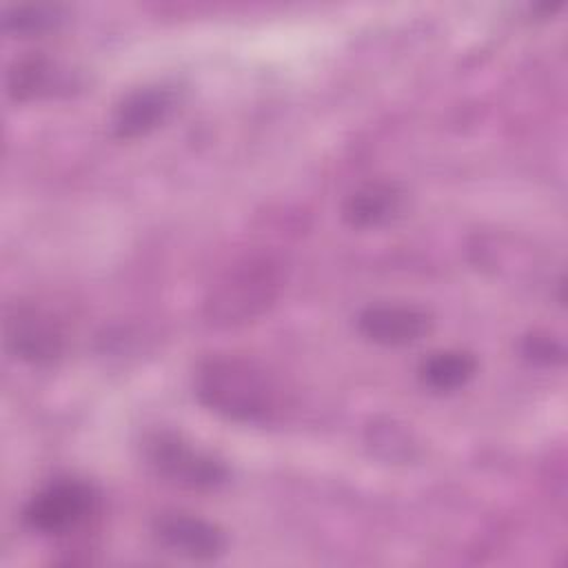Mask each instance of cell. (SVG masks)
<instances>
[{
	"mask_svg": "<svg viewBox=\"0 0 568 568\" xmlns=\"http://www.w3.org/2000/svg\"><path fill=\"white\" fill-rule=\"evenodd\" d=\"M67 20V9L62 4H11L2 11V29L18 36H38L58 29Z\"/></svg>",
	"mask_w": 568,
	"mask_h": 568,
	"instance_id": "7c38bea8",
	"label": "cell"
},
{
	"mask_svg": "<svg viewBox=\"0 0 568 568\" xmlns=\"http://www.w3.org/2000/svg\"><path fill=\"white\" fill-rule=\"evenodd\" d=\"M477 373V359L466 351H437L419 364V379L433 393L462 390Z\"/></svg>",
	"mask_w": 568,
	"mask_h": 568,
	"instance_id": "30bf717a",
	"label": "cell"
},
{
	"mask_svg": "<svg viewBox=\"0 0 568 568\" xmlns=\"http://www.w3.org/2000/svg\"><path fill=\"white\" fill-rule=\"evenodd\" d=\"M62 84L55 62L44 55H27L16 60L7 71V91L16 100H29L51 93Z\"/></svg>",
	"mask_w": 568,
	"mask_h": 568,
	"instance_id": "8fae6325",
	"label": "cell"
},
{
	"mask_svg": "<svg viewBox=\"0 0 568 568\" xmlns=\"http://www.w3.org/2000/svg\"><path fill=\"white\" fill-rule=\"evenodd\" d=\"M100 506V493L91 481L60 477L40 488L24 506V524L40 535H69L91 519Z\"/></svg>",
	"mask_w": 568,
	"mask_h": 568,
	"instance_id": "277c9868",
	"label": "cell"
},
{
	"mask_svg": "<svg viewBox=\"0 0 568 568\" xmlns=\"http://www.w3.org/2000/svg\"><path fill=\"white\" fill-rule=\"evenodd\" d=\"M433 315L413 304H373L357 315V331L379 346H408L426 337Z\"/></svg>",
	"mask_w": 568,
	"mask_h": 568,
	"instance_id": "52a82bcc",
	"label": "cell"
},
{
	"mask_svg": "<svg viewBox=\"0 0 568 568\" xmlns=\"http://www.w3.org/2000/svg\"><path fill=\"white\" fill-rule=\"evenodd\" d=\"M151 530L164 548L189 559L211 561L222 557L229 546V539L217 524L180 510L160 513L153 519Z\"/></svg>",
	"mask_w": 568,
	"mask_h": 568,
	"instance_id": "8992f818",
	"label": "cell"
},
{
	"mask_svg": "<svg viewBox=\"0 0 568 568\" xmlns=\"http://www.w3.org/2000/svg\"><path fill=\"white\" fill-rule=\"evenodd\" d=\"M282 286V273L271 260H248L224 275L211 291L206 311L213 324L233 326L257 317L273 304Z\"/></svg>",
	"mask_w": 568,
	"mask_h": 568,
	"instance_id": "7a4b0ae2",
	"label": "cell"
},
{
	"mask_svg": "<svg viewBox=\"0 0 568 568\" xmlns=\"http://www.w3.org/2000/svg\"><path fill=\"white\" fill-rule=\"evenodd\" d=\"M408 193L388 180H375L357 186L342 204V217L353 229H379L393 224L406 213Z\"/></svg>",
	"mask_w": 568,
	"mask_h": 568,
	"instance_id": "9c48e42d",
	"label": "cell"
},
{
	"mask_svg": "<svg viewBox=\"0 0 568 568\" xmlns=\"http://www.w3.org/2000/svg\"><path fill=\"white\" fill-rule=\"evenodd\" d=\"M197 399L240 424H266L284 410V388L262 364L240 355H213L193 375Z\"/></svg>",
	"mask_w": 568,
	"mask_h": 568,
	"instance_id": "6da1fadb",
	"label": "cell"
},
{
	"mask_svg": "<svg viewBox=\"0 0 568 568\" xmlns=\"http://www.w3.org/2000/svg\"><path fill=\"white\" fill-rule=\"evenodd\" d=\"M178 106V91L169 84H146L122 98L111 126L115 138L133 140L158 129Z\"/></svg>",
	"mask_w": 568,
	"mask_h": 568,
	"instance_id": "ba28073f",
	"label": "cell"
},
{
	"mask_svg": "<svg viewBox=\"0 0 568 568\" xmlns=\"http://www.w3.org/2000/svg\"><path fill=\"white\" fill-rule=\"evenodd\" d=\"M7 348L29 364H53L64 355L67 335L60 322L36 306H18L4 324Z\"/></svg>",
	"mask_w": 568,
	"mask_h": 568,
	"instance_id": "5b68a950",
	"label": "cell"
},
{
	"mask_svg": "<svg viewBox=\"0 0 568 568\" xmlns=\"http://www.w3.org/2000/svg\"><path fill=\"white\" fill-rule=\"evenodd\" d=\"M524 355L526 359L541 364V366H555L564 362V346L550 337V335H541V333H532L524 339Z\"/></svg>",
	"mask_w": 568,
	"mask_h": 568,
	"instance_id": "4fadbf2b",
	"label": "cell"
},
{
	"mask_svg": "<svg viewBox=\"0 0 568 568\" xmlns=\"http://www.w3.org/2000/svg\"><path fill=\"white\" fill-rule=\"evenodd\" d=\"M144 457L158 477L191 490H215L229 481V466L213 453L171 430L144 439Z\"/></svg>",
	"mask_w": 568,
	"mask_h": 568,
	"instance_id": "3957f363",
	"label": "cell"
}]
</instances>
